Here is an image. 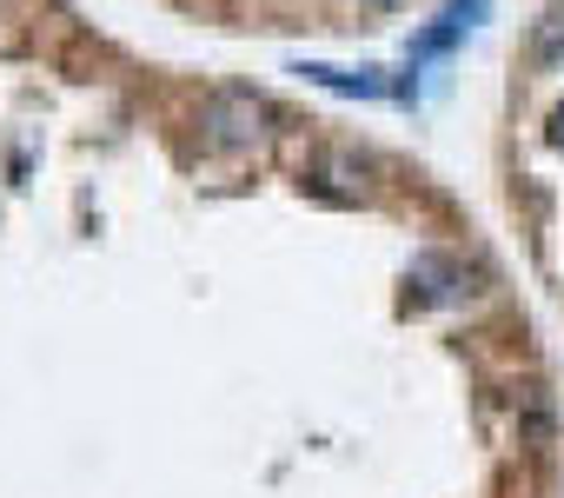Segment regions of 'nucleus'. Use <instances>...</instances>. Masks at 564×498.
Returning a JSON list of instances; mask_svg holds the SVG:
<instances>
[{
	"instance_id": "obj_1",
	"label": "nucleus",
	"mask_w": 564,
	"mask_h": 498,
	"mask_svg": "<svg viewBox=\"0 0 564 498\" xmlns=\"http://www.w3.org/2000/svg\"><path fill=\"white\" fill-rule=\"evenodd\" d=\"M485 14H491V0H445V8H438V21L412 34V47H405V61H412V67H425V61H438V54H452V47H458V41H465V34H471V28L485 21Z\"/></svg>"
},
{
	"instance_id": "obj_6",
	"label": "nucleus",
	"mask_w": 564,
	"mask_h": 498,
	"mask_svg": "<svg viewBox=\"0 0 564 498\" xmlns=\"http://www.w3.org/2000/svg\"><path fill=\"white\" fill-rule=\"evenodd\" d=\"M372 8H405V0H372Z\"/></svg>"
},
{
	"instance_id": "obj_5",
	"label": "nucleus",
	"mask_w": 564,
	"mask_h": 498,
	"mask_svg": "<svg viewBox=\"0 0 564 498\" xmlns=\"http://www.w3.org/2000/svg\"><path fill=\"white\" fill-rule=\"evenodd\" d=\"M551 140H557V147H564V107H557V113H551Z\"/></svg>"
},
{
	"instance_id": "obj_3",
	"label": "nucleus",
	"mask_w": 564,
	"mask_h": 498,
	"mask_svg": "<svg viewBox=\"0 0 564 498\" xmlns=\"http://www.w3.org/2000/svg\"><path fill=\"white\" fill-rule=\"evenodd\" d=\"M300 74H306L313 87H326V94H352V100H386V94H392V80H386L379 67H359V74H352V67H326V61H306Z\"/></svg>"
},
{
	"instance_id": "obj_4",
	"label": "nucleus",
	"mask_w": 564,
	"mask_h": 498,
	"mask_svg": "<svg viewBox=\"0 0 564 498\" xmlns=\"http://www.w3.org/2000/svg\"><path fill=\"white\" fill-rule=\"evenodd\" d=\"M538 61H564V8L551 21H538Z\"/></svg>"
},
{
	"instance_id": "obj_2",
	"label": "nucleus",
	"mask_w": 564,
	"mask_h": 498,
	"mask_svg": "<svg viewBox=\"0 0 564 498\" xmlns=\"http://www.w3.org/2000/svg\"><path fill=\"white\" fill-rule=\"evenodd\" d=\"M259 120H265V107H259L252 94H219L199 127H206L213 147H252V140H259Z\"/></svg>"
}]
</instances>
